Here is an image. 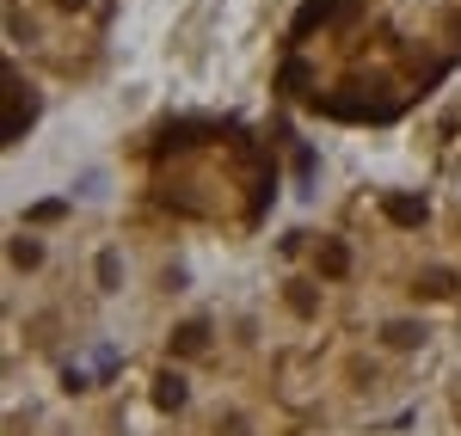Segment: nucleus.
<instances>
[{
  "mask_svg": "<svg viewBox=\"0 0 461 436\" xmlns=\"http://www.w3.org/2000/svg\"><path fill=\"white\" fill-rule=\"evenodd\" d=\"M332 13H339V0H308V6L295 13V25H289V43H302L308 31H320V25H326Z\"/></svg>",
  "mask_w": 461,
  "mask_h": 436,
  "instance_id": "f257e3e1",
  "label": "nucleus"
},
{
  "mask_svg": "<svg viewBox=\"0 0 461 436\" xmlns=\"http://www.w3.org/2000/svg\"><path fill=\"white\" fill-rule=\"evenodd\" d=\"M99 283H105V289H117V253L99 258Z\"/></svg>",
  "mask_w": 461,
  "mask_h": 436,
  "instance_id": "1a4fd4ad",
  "label": "nucleus"
},
{
  "mask_svg": "<svg viewBox=\"0 0 461 436\" xmlns=\"http://www.w3.org/2000/svg\"><path fill=\"white\" fill-rule=\"evenodd\" d=\"M419 338H425V332L406 326V320H393V326H388V344H400V351H406V344H419Z\"/></svg>",
  "mask_w": 461,
  "mask_h": 436,
  "instance_id": "6e6552de",
  "label": "nucleus"
},
{
  "mask_svg": "<svg viewBox=\"0 0 461 436\" xmlns=\"http://www.w3.org/2000/svg\"><path fill=\"white\" fill-rule=\"evenodd\" d=\"M320 271H326V277H345V271H351V253H345L339 240H326V246H320Z\"/></svg>",
  "mask_w": 461,
  "mask_h": 436,
  "instance_id": "39448f33",
  "label": "nucleus"
},
{
  "mask_svg": "<svg viewBox=\"0 0 461 436\" xmlns=\"http://www.w3.org/2000/svg\"><path fill=\"white\" fill-rule=\"evenodd\" d=\"M154 405H167V412H178V405H185V381H178L173 369L154 381Z\"/></svg>",
  "mask_w": 461,
  "mask_h": 436,
  "instance_id": "20e7f679",
  "label": "nucleus"
},
{
  "mask_svg": "<svg viewBox=\"0 0 461 436\" xmlns=\"http://www.w3.org/2000/svg\"><path fill=\"white\" fill-rule=\"evenodd\" d=\"M56 6H68V13H74V6H86V0H56Z\"/></svg>",
  "mask_w": 461,
  "mask_h": 436,
  "instance_id": "9b49d317",
  "label": "nucleus"
},
{
  "mask_svg": "<svg viewBox=\"0 0 461 436\" xmlns=\"http://www.w3.org/2000/svg\"><path fill=\"white\" fill-rule=\"evenodd\" d=\"M284 86H289V93H302V86H308V62H302V56L284 62Z\"/></svg>",
  "mask_w": 461,
  "mask_h": 436,
  "instance_id": "0eeeda50",
  "label": "nucleus"
},
{
  "mask_svg": "<svg viewBox=\"0 0 461 436\" xmlns=\"http://www.w3.org/2000/svg\"><path fill=\"white\" fill-rule=\"evenodd\" d=\"M425 295H449V271H430V277H425Z\"/></svg>",
  "mask_w": 461,
  "mask_h": 436,
  "instance_id": "9d476101",
  "label": "nucleus"
},
{
  "mask_svg": "<svg viewBox=\"0 0 461 436\" xmlns=\"http://www.w3.org/2000/svg\"><path fill=\"white\" fill-rule=\"evenodd\" d=\"M382 216H388L393 227H419V221H425V197H400V191H393V197H382Z\"/></svg>",
  "mask_w": 461,
  "mask_h": 436,
  "instance_id": "f03ea898",
  "label": "nucleus"
},
{
  "mask_svg": "<svg viewBox=\"0 0 461 436\" xmlns=\"http://www.w3.org/2000/svg\"><path fill=\"white\" fill-rule=\"evenodd\" d=\"M203 344H210V326H203V320H185V326L173 332V351H178V357H197Z\"/></svg>",
  "mask_w": 461,
  "mask_h": 436,
  "instance_id": "7ed1b4c3",
  "label": "nucleus"
},
{
  "mask_svg": "<svg viewBox=\"0 0 461 436\" xmlns=\"http://www.w3.org/2000/svg\"><path fill=\"white\" fill-rule=\"evenodd\" d=\"M37 258H43V246H37L32 234H25V240H13V264H25V271H32Z\"/></svg>",
  "mask_w": 461,
  "mask_h": 436,
  "instance_id": "423d86ee",
  "label": "nucleus"
}]
</instances>
